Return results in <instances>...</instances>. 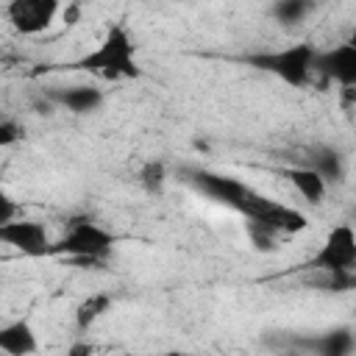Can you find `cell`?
I'll return each mask as SVG.
<instances>
[{
	"mask_svg": "<svg viewBox=\"0 0 356 356\" xmlns=\"http://www.w3.org/2000/svg\"><path fill=\"white\" fill-rule=\"evenodd\" d=\"M0 56H3V53H0Z\"/></svg>",
	"mask_w": 356,
	"mask_h": 356,
	"instance_id": "cell-23",
	"label": "cell"
},
{
	"mask_svg": "<svg viewBox=\"0 0 356 356\" xmlns=\"http://www.w3.org/2000/svg\"><path fill=\"white\" fill-rule=\"evenodd\" d=\"M70 70H83L108 81H120V78H136L139 75V64H136V44L128 33L125 25H111L106 31V36L100 39V44L95 50H89L86 56H81L78 61L67 64Z\"/></svg>",
	"mask_w": 356,
	"mask_h": 356,
	"instance_id": "cell-1",
	"label": "cell"
},
{
	"mask_svg": "<svg viewBox=\"0 0 356 356\" xmlns=\"http://www.w3.org/2000/svg\"><path fill=\"white\" fill-rule=\"evenodd\" d=\"M22 125L19 122H14V120H0V147H11V145H17L19 139H22Z\"/></svg>",
	"mask_w": 356,
	"mask_h": 356,
	"instance_id": "cell-20",
	"label": "cell"
},
{
	"mask_svg": "<svg viewBox=\"0 0 356 356\" xmlns=\"http://www.w3.org/2000/svg\"><path fill=\"white\" fill-rule=\"evenodd\" d=\"M309 270L314 273H345L356 267V234L348 222L331 228L317 248V253L306 261Z\"/></svg>",
	"mask_w": 356,
	"mask_h": 356,
	"instance_id": "cell-5",
	"label": "cell"
},
{
	"mask_svg": "<svg viewBox=\"0 0 356 356\" xmlns=\"http://www.w3.org/2000/svg\"><path fill=\"white\" fill-rule=\"evenodd\" d=\"M248 236H250V245H253L259 253L275 250V245H278V236H275V234H270V231H264L261 225H253V222H248Z\"/></svg>",
	"mask_w": 356,
	"mask_h": 356,
	"instance_id": "cell-19",
	"label": "cell"
},
{
	"mask_svg": "<svg viewBox=\"0 0 356 356\" xmlns=\"http://www.w3.org/2000/svg\"><path fill=\"white\" fill-rule=\"evenodd\" d=\"M309 11H312V3L309 0H278L270 8V14L275 17V22H281V25H298V22L306 19Z\"/></svg>",
	"mask_w": 356,
	"mask_h": 356,
	"instance_id": "cell-17",
	"label": "cell"
},
{
	"mask_svg": "<svg viewBox=\"0 0 356 356\" xmlns=\"http://www.w3.org/2000/svg\"><path fill=\"white\" fill-rule=\"evenodd\" d=\"M250 222L261 225L264 231H270L275 236H281V234H300V231H306L309 217L300 209H295V206H284L278 200H270L267 209L256 220H250Z\"/></svg>",
	"mask_w": 356,
	"mask_h": 356,
	"instance_id": "cell-11",
	"label": "cell"
},
{
	"mask_svg": "<svg viewBox=\"0 0 356 356\" xmlns=\"http://www.w3.org/2000/svg\"><path fill=\"white\" fill-rule=\"evenodd\" d=\"M6 14L17 33L36 36L53 25V19L58 14V3L56 0H11Z\"/></svg>",
	"mask_w": 356,
	"mask_h": 356,
	"instance_id": "cell-7",
	"label": "cell"
},
{
	"mask_svg": "<svg viewBox=\"0 0 356 356\" xmlns=\"http://www.w3.org/2000/svg\"><path fill=\"white\" fill-rule=\"evenodd\" d=\"M0 350L8 356H33L39 350L33 325L28 320H11L0 325Z\"/></svg>",
	"mask_w": 356,
	"mask_h": 356,
	"instance_id": "cell-12",
	"label": "cell"
},
{
	"mask_svg": "<svg viewBox=\"0 0 356 356\" xmlns=\"http://www.w3.org/2000/svg\"><path fill=\"white\" fill-rule=\"evenodd\" d=\"M64 356H95V345L92 342H83V339H75Z\"/></svg>",
	"mask_w": 356,
	"mask_h": 356,
	"instance_id": "cell-22",
	"label": "cell"
},
{
	"mask_svg": "<svg viewBox=\"0 0 356 356\" xmlns=\"http://www.w3.org/2000/svg\"><path fill=\"white\" fill-rule=\"evenodd\" d=\"M106 95L95 83H72V86H50L47 89V103L67 108L72 114H92L103 106Z\"/></svg>",
	"mask_w": 356,
	"mask_h": 356,
	"instance_id": "cell-10",
	"label": "cell"
},
{
	"mask_svg": "<svg viewBox=\"0 0 356 356\" xmlns=\"http://www.w3.org/2000/svg\"><path fill=\"white\" fill-rule=\"evenodd\" d=\"M286 342L295 345L298 350L309 353V356H350L353 345H356L350 325H337V328H328L323 334L295 337V339H286Z\"/></svg>",
	"mask_w": 356,
	"mask_h": 356,
	"instance_id": "cell-9",
	"label": "cell"
},
{
	"mask_svg": "<svg viewBox=\"0 0 356 356\" xmlns=\"http://www.w3.org/2000/svg\"><path fill=\"white\" fill-rule=\"evenodd\" d=\"M14 217H17V203H14V197L0 184V225L8 222V220H14Z\"/></svg>",
	"mask_w": 356,
	"mask_h": 356,
	"instance_id": "cell-21",
	"label": "cell"
},
{
	"mask_svg": "<svg viewBox=\"0 0 356 356\" xmlns=\"http://www.w3.org/2000/svg\"><path fill=\"white\" fill-rule=\"evenodd\" d=\"M136 181H139V186H142L145 192H150V195L161 192L164 184H167V164H164L161 159L145 161V164L139 167V172H136Z\"/></svg>",
	"mask_w": 356,
	"mask_h": 356,
	"instance_id": "cell-16",
	"label": "cell"
},
{
	"mask_svg": "<svg viewBox=\"0 0 356 356\" xmlns=\"http://www.w3.org/2000/svg\"><path fill=\"white\" fill-rule=\"evenodd\" d=\"M284 178L295 186V192H298L306 203H312V206H320V203H323L328 184H325L314 170H309L306 164H300V167H286V170H284Z\"/></svg>",
	"mask_w": 356,
	"mask_h": 356,
	"instance_id": "cell-14",
	"label": "cell"
},
{
	"mask_svg": "<svg viewBox=\"0 0 356 356\" xmlns=\"http://www.w3.org/2000/svg\"><path fill=\"white\" fill-rule=\"evenodd\" d=\"M314 56H317V47L312 42H298V44H289L281 50L248 53L242 61L253 70L281 78L289 86H309L314 81Z\"/></svg>",
	"mask_w": 356,
	"mask_h": 356,
	"instance_id": "cell-3",
	"label": "cell"
},
{
	"mask_svg": "<svg viewBox=\"0 0 356 356\" xmlns=\"http://www.w3.org/2000/svg\"><path fill=\"white\" fill-rule=\"evenodd\" d=\"M314 75H320L325 83H339L342 89H350L356 83V44L342 42L328 50H317L314 56Z\"/></svg>",
	"mask_w": 356,
	"mask_h": 356,
	"instance_id": "cell-6",
	"label": "cell"
},
{
	"mask_svg": "<svg viewBox=\"0 0 356 356\" xmlns=\"http://www.w3.org/2000/svg\"><path fill=\"white\" fill-rule=\"evenodd\" d=\"M0 245H8L25 256L50 253V234L39 220H8L0 225Z\"/></svg>",
	"mask_w": 356,
	"mask_h": 356,
	"instance_id": "cell-8",
	"label": "cell"
},
{
	"mask_svg": "<svg viewBox=\"0 0 356 356\" xmlns=\"http://www.w3.org/2000/svg\"><path fill=\"white\" fill-rule=\"evenodd\" d=\"M309 284L320 286L323 292H348V289H353L356 275H353V270H345V273H320V278L317 281H309Z\"/></svg>",
	"mask_w": 356,
	"mask_h": 356,
	"instance_id": "cell-18",
	"label": "cell"
},
{
	"mask_svg": "<svg viewBox=\"0 0 356 356\" xmlns=\"http://www.w3.org/2000/svg\"><path fill=\"white\" fill-rule=\"evenodd\" d=\"M181 175L197 192H203L206 197H211V200L245 214L248 220H256L270 203L267 195L256 192L245 181H239L234 175H225V172H214V170H206V167H186V170H181Z\"/></svg>",
	"mask_w": 356,
	"mask_h": 356,
	"instance_id": "cell-2",
	"label": "cell"
},
{
	"mask_svg": "<svg viewBox=\"0 0 356 356\" xmlns=\"http://www.w3.org/2000/svg\"><path fill=\"white\" fill-rule=\"evenodd\" d=\"M306 167L314 170L325 184H339L345 178V156L331 145H314L306 150Z\"/></svg>",
	"mask_w": 356,
	"mask_h": 356,
	"instance_id": "cell-13",
	"label": "cell"
},
{
	"mask_svg": "<svg viewBox=\"0 0 356 356\" xmlns=\"http://www.w3.org/2000/svg\"><path fill=\"white\" fill-rule=\"evenodd\" d=\"M117 236L103 228L100 222L89 220V217H75L67 222L64 236L50 245V253H64L72 259H89V261H103L111 248H114Z\"/></svg>",
	"mask_w": 356,
	"mask_h": 356,
	"instance_id": "cell-4",
	"label": "cell"
},
{
	"mask_svg": "<svg viewBox=\"0 0 356 356\" xmlns=\"http://www.w3.org/2000/svg\"><path fill=\"white\" fill-rule=\"evenodd\" d=\"M114 298L108 292H92L86 295L78 306H75V325L78 331H89L100 317H106V312H111Z\"/></svg>",
	"mask_w": 356,
	"mask_h": 356,
	"instance_id": "cell-15",
	"label": "cell"
}]
</instances>
